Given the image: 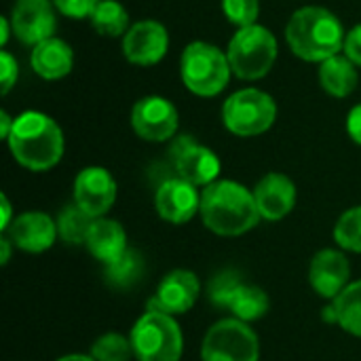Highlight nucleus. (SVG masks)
Masks as SVG:
<instances>
[{
	"instance_id": "obj_30",
	"label": "nucleus",
	"mask_w": 361,
	"mask_h": 361,
	"mask_svg": "<svg viewBox=\"0 0 361 361\" xmlns=\"http://www.w3.org/2000/svg\"><path fill=\"white\" fill-rule=\"evenodd\" d=\"M222 11L226 19L239 27L254 25L260 15V0H222Z\"/></svg>"
},
{
	"instance_id": "obj_13",
	"label": "nucleus",
	"mask_w": 361,
	"mask_h": 361,
	"mask_svg": "<svg viewBox=\"0 0 361 361\" xmlns=\"http://www.w3.org/2000/svg\"><path fill=\"white\" fill-rule=\"evenodd\" d=\"M116 201V182L104 167H87L74 180V203L93 218H104Z\"/></svg>"
},
{
	"instance_id": "obj_33",
	"label": "nucleus",
	"mask_w": 361,
	"mask_h": 361,
	"mask_svg": "<svg viewBox=\"0 0 361 361\" xmlns=\"http://www.w3.org/2000/svg\"><path fill=\"white\" fill-rule=\"evenodd\" d=\"M345 55L355 63L361 66V23H357L355 27H351L347 32V38H345Z\"/></svg>"
},
{
	"instance_id": "obj_38",
	"label": "nucleus",
	"mask_w": 361,
	"mask_h": 361,
	"mask_svg": "<svg viewBox=\"0 0 361 361\" xmlns=\"http://www.w3.org/2000/svg\"><path fill=\"white\" fill-rule=\"evenodd\" d=\"M11 239L8 237H2V241H0V247H2V264H6L8 262V258H11Z\"/></svg>"
},
{
	"instance_id": "obj_37",
	"label": "nucleus",
	"mask_w": 361,
	"mask_h": 361,
	"mask_svg": "<svg viewBox=\"0 0 361 361\" xmlns=\"http://www.w3.org/2000/svg\"><path fill=\"white\" fill-rule=\"evenodd\" d=\"M13 32V25H11V19L8 17H0V44L6 47L8 42V34Z\"/></svg>"
},
{
	"instance_id": "obj_24",
	"label": "nucleus",
	"mask_w": 361,
	"mask_h": 361,
	"mask_svg": "<svg viewBox=\"0 0 361 361\" xmlns=\"http://www.w3.org/2000/svg\"><path fill=\"white\" fill-rule=\"evenodd\" d=\"M271 307V300L267 296V292L258 286H250V283H243L239 288V292L235 294L233 302H231V313L235 319L239 322H256L260 317L267 315Z\"/></svg>"
},
{
	"instance_id": "obj_4",
	"label": "nucleus",
	"mask_w": 361,
	"mask_h": 361,
	"mask_svg": "<svg viewBox=\"0 0 361 361\" xmlns=\"http://www.w3.org/2000/svg\"><path fill=\"white\" fill-rule=\"evenodd\" d=\"M180 76L190 93L199 97H216L228 87L233 70L226 53L216 44L195 40L182 51Z\"/></svg>"
},
{
	"instance_id": "obj_36",
	"label": "nucleus",
	"mask_w": 361,
	"mask_h": 361,
	"mask_svg": "<svg viewBox=\"0 0 361 361\" xmlns=\"http://www.w3.org/2000/svg\"><path fill=\"white\" fill-rule=\"evenodd\" d=\"M13 212H11V203L6 199V195H2V231H6L13 222Z\"/></svg>"
},
{
	"instance_id": "obj_11",
	"label": "nucleus",
	"mask_w": 361,
	"mask_h": 361,
	"mask_svg": "<svg viewBox=\"0 0 361 361\" xmlns=\"http://www.w3.org/2000/svg\"><path fill=\"white\" fill-rule=\"evenodd\" d=\"M53 0H15L11 11L13 34L19 42L27 47H36L47 38H53L57 27Z\"/></svg>"
},
{
	"instance_id": "obj_14",
	"label": "nucleus",
	"mask_w": 361,
	"mask_h": 361,
	"mask_svg": "<svg viewBox=\"0 0 361 361\" xmlns=\"http://www.w3.org/2000/svg\"><path fill=\"white\" fill-rule=\"evenodd\" d=\"M199 294H201L199 277L192 271L176 269L163 277L154 298L148 302V309L163 311L167 315H182L195 307Z\"/></svg>"
},
{
	"instance_id": "obj_8",
	"label": "nucleus",
	"mask_w": 361,
	"mask_h": 361,
	"mask_svg": "<svg viewBox=\"0 0 361 361\" xmlns=\"http://www.w3.org/2000/svg\"><path fill=\"white\" fill-rule=\"evenodd\" d=\"M203 361H258L260 345L256 332L235 317L216 322L201 345Z\"/></svg>"
},
{
	"instance_id": "obj_19",
	"label": "nucleus",
	"mask_w": 361,
	"mask_h": 361,
	"mask_svg": "<svg viewBox=\"0 0 361 361\" xmlns=\"http://www.w3.org/2000/svg\"><path fill=\"white\" fill-rule=\"evenodd\" d=\"M30 66L40 78L59 80V78H63V76H68L72 72V66H74L72 47L66 40L57 38V36L47 38L40 44L32 47Z\"/></svg>"
},
{
	"instance_id": "obj_12",
	"label": "nucleus",
	"mask_w": 361,
	"mask_h": 361,
	"mask_svg": "<svg viewBox=\"0 0 361 361\" xmlns=\"http://www.w3.org/2000/svg\"><path fill=\"white\" fill-rule=\"evenodd\" d=\"M169 49V32L161 21L142 19L123 36L125 59L133 66H157Z\"/></svg>"
},
{
	"instance_id": "obj_3",
	"label": "nucleus",
	"mask_w": 361,
	"mask_h": 361,
	"mask_svg": "<svg viewBox=\"0 0 361 361\" xmlns=\"http://www.w3.org/2000/svg\"><path fill=\"white\" fill-rule=\"evenodd\" d=\"M13 159L30 171H47L63 157V133L44 112L27 110L15 118L6 137Z\"/></svg>"
},
{
	"instance_id": "obj_20",
	"label": "nucleus",
	"mask_w": 361,
	"mask_h": 361,
	"mask_svg": "<svg viewBox=\"0 0 361 361\" xmlns=\"http://www.w3.org/2000/svg\"><path fill=\"white\" fill-rule=\"evenodd\" d=\"M87 250L95 260H99L104 267L118 260L129 247H127V235L121 222L110 218H95L93 226L87 237Z\"/></svg>"
},
{
	"instance_id": "obj_1",
	"label": "nucleus",
	"mask_w": 361,
	"mask_h": 361,
	"mask_svg": "<svg viewBox=\"0 0 361 361\" xmlns=\"http://www.w3.org/2000/svg\"><path fill=\"white\" fill-rule=\"evenodd\" d=\"M203 224L222 237H237L252 231L262 218L256 197L243 184L233 180H216L201 192Z\"/></svg>"
},
{
	"instance_id": "obj_18",
	"label": "nucleus",
	"mask_w": 361,
	"mask_h": 361,
	"mask_svg": "<svg viewBox=\"0 0 361 361\" xmlns=\"http://www.w3.org/2000/svg\"><path fill=\"white\" fill-rule=\"evenodd\" d=\"M258 212L264 220L277 222L296 205V186L286 173H267L254 188Z\"/></svg>"
},
{
	"instance_id": "obj_9",
	"label": "nucleus",
	"mask_w": 361,
	"mask_h": 361,
	"mask_svg": "<svg viewBox=\"0 0 361 361\" xmlns=\"http://www.w3.org/2000/svg\"><path fill=\"white\" fill-rule=\"evenodd\" d=\"M169 161L178 178L190 182L192 186H209L220 176V159L207 146L197 144L195 137L182 135L169 148Z\"/></svg>"
},
{
	"instance_id": "obj_35",
	"label": "nucleus",
	"mask_w": 361,
	"mask_h": 361,
	"mask_svg": "<svg viewBox=\"0 0 361 361\" xmlns=\"http://www.w3.org/2000/svg\"><path fill=\"white\" fill-rule=\"evenodd\" d=\"M13 125H15V118H11L8 112L2 110V112H0V137L6 140V137L11 135V131H13Z\"/></svg>"
},
{
	"instance_id": "obj_17",
	"label": "nucleus",
	"mask_w": 361,
	"mask_h": 361,
	"mask_svg": "<svg viewBox=\"0 0 361 361\" xmlns=\"http://www.w3.org/2000/svg\"><path fill=\"white\" fill-rule=\"evenodd\" d=\"M351 277L349 260L338 250H322L313 256L309 269V281L322 298H336Z\"/></svg>"
},
{
	"instance_id": "obj_23",
	"label": "nucleus",
	"mask_w": 361,
	"mask_h": 361,
	"mask_svg": "<svg viewBox=\"0 0 361 361\" xmlns=\"http://www.w3.org/2000/svg\"><path fill=\"white\" fill-rule=\"evenodd\" d=\"M144 258L137 250H127L118 260L106 264V281L116 290H129L144 277Z\"/></svg>"
},
{
	"instance_id": "obj_27",
	"label": "nucleus",
	"mask_w": 361,
	"mask_h": 361,
	"mask_svg": "<svg viewBox=\"0 0 361 361\" xmlns=\"http://www.w3.org/2000/svg\"><path fill=\"white\" fill-rule=\"evenodd\" d=\"M133 355L131 338H125L123 334L108 332L99 336L91 347V357L95 361H129Z\"/></svg>"
},
{
	"instance_id": "obj_21",
	"label": "nucleus",
	"mask_w": 361,
	"mask_h": 361,
	"mask_svg": "<svg viewBox=\"0 0 361 361\" xmlns=\"http://www.w3.org/2000/svg\"><path fill=\"white\" fill-rule=\"evenodd\" d=\"M355 63L347 55H334L319 63V85L332 97H349L357 87Z\"/></svg>"
},
{
	"instance_id": "obj_2",
	"label": "nucleus",
	"mask_w": 361,
	"mask_h": 361,
	"mask_svg": "<svg viewBox=\"0 0 361 361\" xmlns=\"http://www.w3.org/2000/svg\"><path fill=\"white\" fill-rule=\"evenodd\" d=\"M347 32L341 19L324 6H302L298 8L288 25L286 40L292 53L305 61L322 63L345 49Z\"/></svg>"
},
{
	"instance_id": "obj_25",
	"label": "nucleus",
	"mask_w": 361,
	"mask_h": 361,
	"mask_svg": "<svg viewBox=\"0 0 361 361\" xmlns=\"http://www.w3.org/2000/svg\"><path fill=\"white\" fill-rule=\"evenodd\" d=\"M336 311L338 326L361 338V279L355 283H349L332 302Z\"/></svg>"
},
{
	"instance_id": "obj_32",
	"label": "nucleus",
	"mask_w": 361,
	"mask_h": 361,
	"mask_svg": "<svg viewBox=\"0 0 361 361\" xmlns=\"http://www.w3.org/2000/svg\"><path fill=\"white\" fill-rule=\"evenodd\" d=\"M0 70H2V82H0V93L6 95L15 82H17V76H19V66H17V59L8 53V51H2L0 53Z\"/></svg>"
},
{
	"instance_id": "obj_16",
	"label": "nucleus",
	"mask_w": 361,
	"mask_h": 361,
	"mask_svg": "<svg viewBox=\"0 0 361 361\" xmlns=\"http://www.w3.org/2000/svg\"><path fill=\"white\" fill-rule=\"evenodd\" d=\"M4 233L15 247L30 254L47 252L49 247H53L55 237L59 235L57 224L44 212H25L17 216Z\"/></svg>"
},
{
	"instance_id": "obj_29",
	"label": "nucleus",
	"mask_w": 361,
	"mask_h": 361,
	"mask_svg": "<svg viewBox=\"0 0 361 361\" xmlns=\"http://www.w3.org/2000/svg\"><path fill=\"white\" fill-rule=\"evenodd\" d=\"M241 286H243V281H241L239 273L220 271L218 275L212 277V281L207 286V298L218 309H231V302Z\"/></svg>"
},
{
	"instance_id": "obj_28",
	"label": "nucleus",
	"mask_w": 361,
	"mask_h": 361,
	"mask_svg": "<svg viewBox=\"0 0 361 361\" xmlns=\"http://www.w3.org/2000/svg\"><path fill=\"white\" fill-rule=\"evenodd\" d=\"M334 241L349 252L361 254V205L347 209L336 226H334Z\"/></svg>"
},
{
	"instance_id": "obj_39",
	"label": "nucleus",
	"mask_w": 361,
	"mask_h": 361,
	"mask_svg": "<svg viewBox=\"0 0 361 361\" xmlns=\"http://www.w3.org/2000/svg\"><path fill=\"white\" fill-rule=\"evenodd\" d=\"M57 361H95L91 355H78V353H72V355H63Z\"/></svg>"
},
{
	"instance_id": "obj_10",
	"label": "nucleus",
	"mask_w": 361,
	"mask_h": 361,
	"mask_svg": "<svg viewBox=\"0 0 361 361\" xmlns=\"http://www.w3.org/2000/svg\"><path fill=\"white\" fill-rule=\"evenodd\" d=\"M180 116L176 106L161 95H146L131 108V127L146 142H167L176 135Z\"/></svg>"
},
{
	"instance_id": "obj_22",
	"label": "nucleus",
	"mask_w": 361,
	"mask_h": 361,
	"mask_svg": "<svg viewBox=\"0 0 361 361\" xmlns=\"http://www.w3.org/2000/svg\"><path fill=\"white\" fill-rule=\"evenodd\" d=\"M91 25L99 36H108V38H118L125 36L131 27L129 23V13L127 8L116 2V0H102L95 11L91 13Z\"/></svg>"
},
{
	"instance_id": "obj_7",
	"label": "nucleus",
	"mask_w": 361,
	"mask_h": 361,
	"mask_svg": "<svg viewBox=\"0 0 361 361\" xmlns=\"http://www.w3.org/2000/svg\"><path fill=\"white\" fill-rule=\"evenodd\" d=\"M277 118L275 99L254 87L235 91L222 106L224 127L239 137H254L267 133Z\"/></svg>"
},
{
	"instance_id": "obj_26",
	"label": "nucleus",
	"mask_w": 361,
	"mask_h": 361,
	"mask_svg": "<svg viewBox=\"0 0 361 361\" xmlns=\"http://www.w3.org/2000/svg\"><path fill=\"white\" fill-rule=\"evenodd\" d=\"M93 220L95 218L89 216L87 212H82L76 203L68 205L61 209V214L57 218V233H59L61 241H66L70 245H82V243H87Z\"/></svg>"
},
{
	"instance_id": "obj_31",
	"label": "nucleus",
	"mask_w": 361,
	"mask_h": 361,
	"mask_svg": "<svg viewBox=\"0 0 361 361\" xmlns=\"http://www.w3.org/2000/svg\"><path fill=\"white\" fill-rule=\"evenodd\" d=\"M102 0H53L55 8L70 17V19H85V17H91V13L95 11V6L99 4Z\"/></svg>"
},
{
	"instance_id": "obj_15",
	"label": "nucleus",
	"mask_w": 361,
	"mask_h": 361,
	"mask_svg": "<svg viewBox=\"0 0 361 361\" xmlns=\"http://www.w3.org/2000/svg\"><path fill=\"white\" fill-rule=\"evenodd\" d=\"M154 207L159 216L171 224H184L201 209V192L190 182L173 176L161 182L154 192Z\"/></svg>"
},
{
	"instance_id": "obj_5",
	"label": "nucleus",
	"mask_w": 361,
	"mask_h": 361,
	"mask_svg": "<svg viewBox=\"0 0 361 361\" xmlns=\"http://www.w3.org/2000/svg\"><path fill=\"white\" fill-rule=\"evenodd\" d=\"M277 53L279 47L275 34L260 23L239 27L226 49L231 70L241 80L264 78L273 70Z\"/></svg>"
},
{
	"instance_id": "obj_34",
	"label": "nucleus",
	"mask_w": 361,
	"mask_h": 361,
	"mask_svg": "<svg viewBox=\"0 0 361 361\" xmlns=\"http://www.w3.org/2000/svg\"><path fill=\"white\" fill-rule=\"evenodd\" d=\"M347 133L355 144L361 146V104L351 108V112L347 116Z\"/></svg>"
},
{
	"instance_id": "obj_6",
	"label": "nucleus",
	"mask_w": 361,
	"mask_h": 361,
	"mask_svg": "<svg viewBox=\"0 0 361 361\" xmlns=\"http://www.w3.org/2000/svg\"><path fill=\"white\" fill-rule=\"evenodd\" d=\"M133 353L140 361H180L184 338L173 315L148 309L131 330Z\"/></svg>"
}]
</instances>
